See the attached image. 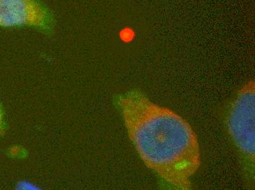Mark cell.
Segmentation results:
<instances>
[{
	"mask_svg": "<svg viewBox=\"0 0 255 190\" xmlns=\"http://www.w3.org/2000/svg\"><path fill=\"white\" fill-rule=\"evenodd\" d=\"M115 103L146 166L174 189H190L191 177L200 165V150L189 123L140 91L118 95Z\"/></svg>",
	"mask_w": 255,
	"mask_h": 190,
	"instance_id": "1",
	"label": "cell"
},
{
	"mask_svg": "<svg viewBox=\"0 0 255 190\" xmlns=\"http://www.w3.org/2000/svg\"><path fill=\"white\" fill-rule=\"evenodd\" d=\"M255 92L254 81L241 89L232 105L228 129L250 172H254L255 152Z\"/></svg>",
	"mask_w": 255,
	"mask_h": 190,
	"instance_id": "2",
	"label": "cell"
},
{
	"mask_svg": "<svg viewBox=\"0 0 255 190\" xmlns=\"http://www.w3.org/2000/svg\"><path fill=\"white\" fill-rule=\"evenodd\" d=\"M0 27H30L51 35L55 20L51 10L38 0H0Z\"/></svg>",
	"mask_w": 255,
	"mask_h": 190,
	"instance_id": "3",
	"label": "cell"
},
{
	"mask_svg": "<svg viewBox=\"0 0 255 190\" xmlns=\"http://www.w3.org/2000/svg\"><path fill=\"white\" fill-rule=\"evenodd\" d=\"M3 127H4V116H3L2 109L0 105V132L3 129Z\"/></svg>",
	"mask_w": 255,
	"mask_h": 190,
	"instance_id": "4",
	"label": "cell"
}]
</instances>
